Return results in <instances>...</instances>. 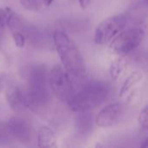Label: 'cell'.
<instances>
[{"mask_svg":"<svg viewBox=\"0 0 148 148\" xmlns=\"http://www.w3.org/2000/svg\"><path fill=\"white\" fill-rule=\"evenodd\" d=\"M7 128L10 136L22 144L29 145L33 141L34 128L31 121L23 116H13L7 122Z\"/></svg>","mask_w":148,"mask_h":148,"instance_id":"obj_6","label":"cell"},{"mask_svg":"<svg viewBox=\"0 0 148 148\" xmlns=\"http://www.w3.org/2000/svg\"><path fill=\"white\" fill-rule=\"evenodd\" d=\"M110 89L108 83L91 80L85 82L80 92L74 94L68 102V105L73 112H90L101 105L108 98Z\"/></svg>","mask_w":148,"mask_h":148,"instance_id":"obj_2","label":"cell"},{"mask_svg":"<svg viewBox=\"0 0 148 148\" xmlns=\"http://www.w3.org/2000/svg\"><path fill=\"white\" fill-rule=\"evenodd\" d=\"M12 137L9 134L6 123L0 122V146H4L10 143Z\"/></svg>","mask_w":148,"mask_h":148,"instance_id":"obj_15","label":"cell"},{"mask_svg":"<svg viewBox=\"0 0 148 148\" xmlns=\"http://www.w3.org/2000/svg\"><path fill=\"white\" fill-rule=\"evenodd\" d=\"M140 147H144V148H147L148 147V139L147 138L145 140H144V142L140 145Z\"/></svg>","mask_w":148,"mask_h":148,"instance_id":"obj_22","label":"cell"},{"mask_svg":"<svg viewBox=\"0 0 148 148\" xmlns=\"http://www.w3.org/2000/svg\"><path fill=\"white\" fill-rule=\"evenodd\" d=\"M23 8L30 11H37L42 8V0H19Z\"/></svg>","mask_w":148,"mask_h":148,"instance_id":"obj_14","label":"cell"},{"mask_svg":"<svg viewBox=\"0 0 148 148\" xmlns=\"http://www.w3.org/2000/svg\"><path fill=\"white\" fill-rule=\"evenodd\" d=\"M3 84H4L3 75H0V93L2 92V90H3Z\"/></svg>","mask_w":148,"mask_h":148,"instance_id":"obj_20","label":"cell"},{"mask_svg":"<svg viewBox=\"0 0 148 148\" xmlns=\"http://www.w3.org/2000/svg\"><path fill=\"white\" fill-rule=\"evenodd\" d=\"M94 127V117L89 112L78 113L75 119V129L79 135L87 136L91 134Z\"/></svg>","mask_w":148,"mask_h":148,"instance_id":"obj_10","label":"cell"},{"mask_svg":"<svg viewBox=\"0 0 148 148\" xmlns=\"http://www.w3.org/2000/svg\"><path fill=\"white\" fill-rule=\"evenodd\" d=\"M9 107L15 112H22L28 108L27 95L25 88L17 84L10 86L5 93Z\"/></svg>","mask_w":148,"mask_h":148,"instance_id":"obj_8","label":"cell"},{"mask_svg":"<svg viewBox=\"0 0 148 148\" xmlns=\"http://www.w3.org/2000/svg\"><path fill=\"white\" fill-rule=\"evenodd\" d=\"M49 86L55 97L64 103H68L75 94L70 75L58 64L49 73Z\"/></svg>","mask_w":148,"mask_h":148,"instance_id":"obj_3","label":"cell"},{"mask_svg":"<svg viewBox=\"0 0 148 148\" xmlns=\"http://www.w3.org/2000/svg\"><path fill=\"white\" fill-rule=\"evenodd\" d=\"M138 121L140 124V127L143 130H147L148 127V108L147 106H145L141 111L139 114L138 116Z\"/></svg>","mask_w":148,"mask_h":148,"instance_id":"obj_16","label":"cell"},{"mask_svg":"<svg viewBox=\"0 0 148 148\" xmlns=\"http://www.w3.org/2000/svg\"><path fill=\"white\" fill-rule=\"evenodd\" d=\"M11 35H12V38H13V41H14L15 45L17 48H19V49L23 48L24 45H25V36L21 32V30L12 31L11 32Z\"/></svg>","mask_w":148,"mask_h":148,"instance_id":"obj_17","label":"cell"},{"mask_svg":"<svg viewBox=\"0 0 148 148\" xmlns=\"http://www.w3.org/2000/svg\"><path fill=\"white\" fill-rule=\"evenodd\" d=\"M55 0H42V3L44 6H50L53 3H54Z\"/></svg>","mask_w":148,"mask_h":148,"instance_id":"obj_19","label":"cell"},{"mask_svg":"<svg viewBox=\"0 0 148 148\" xmlns=\"http://www.w3.org/2000/svg\"><path fill=\"white\" fill-rule=\"evenodd\" d=\"M145 31L141 28H130L121 30L110 42L109 50L112 54L119 56H125L134 50L143 41Z\"/></svg>","mask_w":148,"mask_h":148,"instance_id":"obj_4","label":"cell"},{"mask_svg":"<svg viewBox=\"0 0 148 148\" xmlns=\"http://www.w3.org/2000/svg\"><path fill=\"white\" fill-rule=\"evenodd\" d=\"M37 146L40 148H56L57 141L54 131L48 126H42L37 133Z\"/></svg>","mask_w":148,"mask_h":148,"instance_id":"obj_11","label":"cell"},{"mask_svg":"<svg viewBox=\"0 0 148 148\" xmlns=\"http://www.w3.org/2000/svg\"><path fill=\"white\" fill-rule=\"evenodd\" d=\"M3 27L1 25L0 23V46H1V43H2V40H3Z\"/></svg>","mask_w":148,"mask_h":148,"instance_id":"obj_21","label":"cell"},{"mask_svg":"<svg viewBox=\"0 0 148 148\" xmlns=\"http://www.w3.org/2000/svg\"><path fill=\"white\" fill-rule=\"evenodd\" d=\"M78 2H79L80 7L82 10H86L88 7V5L90 4L91 0H78Z\"/></svg>","mask_w":148,"mask_h":148,"instance_id":"obj_18","label":"cell"},{"mask_svg":"<svg viewBox=\"0 0 148 148\" xmlns=\"http://www.w3.org/2000/svg\"><path fill=\"white\" fill-rule=\"evenodd\" d=\"M127 69V62L124 56H119L114 59L109 67V73L111 78L114 81L120 79Z\"/></svg>","mask_w":148,"mask_h":148,"instance_id":"obj_13","label":"cell"},{"mask_svg":"<svg viewBox=\"0 0 148 148\" xmlns=\"http://www.w3.org/2000/svg\"><path fill=\"white\" fill-rule=\"evenodd\" d=\"M143 77H144V75L140 70L132 72L122 83V86L120 89V95H119L120 97H123L124 95H126L136 85L141 82V81L143 80Z\"/></svg>","mask_w":148,"mask_h":148,"instance_id":"obj_12","label":"cell"},{"mask_svg":"<svg viewBox=\"0 0 148 148\" xmlns=\"http://www.w3.org/2000/svg\"><path fill=\"white\" fill-rule=\"evenodd\" d=\"M53 40L64 69L75 78L84 76L86 65L75 42L66 32L58 29L54 32Z\"/></svg>","mask_w":148,"mask_h":148,"instance_id":"obj_1","label":"cell"},{"mask_svg":"<svg viewBox=\"0 0 148 148\" xmlns=\"http://www.w3.org/2000/svg\"><path fill=\"white\" fill-rule=\"evenodd\" d=\"M0 23L3 28L8 27L12 32L20 30L22 22L20 16L11 8L5 7L0 9Z\"/></svg>","mask_w":148,"mask_h":148,"instance_id":"obj_9","label":"cell"},{"mask_svg":"<svg viewBox=\"0 0 148 148\" xmlns=\"http://www.w3.org/2000/svg\"><path fill=\"white\" fill-rule=\"evenodd\" d=\"M127 18L124 14L115 15L104 19L95 29L94 41L97 45L108 44L127 25Z\"/></svg>","mask_w":148,"mask_h":148,"instance_id":"obj_5","label":"cell"},{"mask_svg":"<svg viewBox=\"0 0 148 148\" xmlns=\"http://www.w3.org/2000/svg\"><path fill=\"white\" fill-rule=\"evenodd\" d=\"M124 114V105L121 102L112 103L102 108L96 116L95 123L102 128L111 127L120 122Z\"/></svg>","mask_w":148,"mask_h":148,"instance_id":"obj_7","label":"cell"}]
</instances>
